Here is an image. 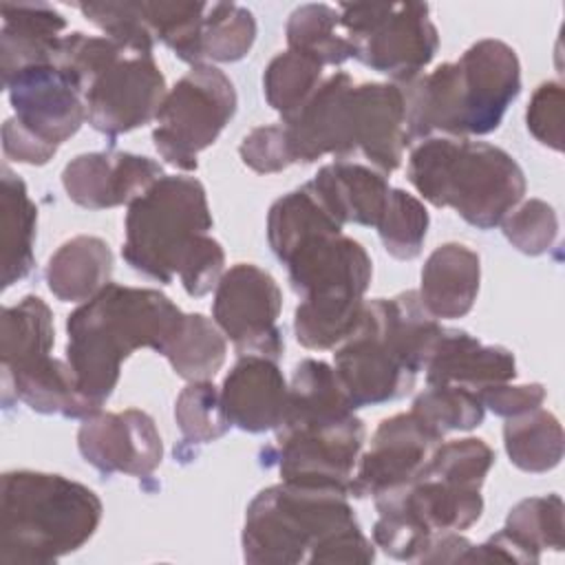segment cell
Returning <instances> with one entry per match:
<instances>
[{
  "label": "cell",
  "mask_w": 565,
  "mask_h": 565,
  "mask_svg": "<svg viewBox=\"0 0 565 565\" xmlns=\"http://www.w3.org/2000/svg\"><path fill=\"white\" fill-rule=\"evenodd\" d=\"M307 185L342 227L347 223L377 227L391 194L386 174L353 159L322 166Z\"/></svg>",
  "instance_id": "cell-22"
},
{
  "label": "cell",
  "mask_w": 565,
  "mask_h": 565,
  "mask_svg": "<svg viewBox=\"0 0 565 565\" xmlns=\"http://www.w3.org/2000/svg\"><path fill=\"white\" fill-rule=\"evenodd\" d=\"M287 46L313 57L322 66H340L353 57L351 44L342 33L338 7L300 4L287 20Z\"/></svg>",
  "instance_id": "cell-31"
},
{
  "label": "cell",
  "mask_w": 565,
  "mask_h": 565,
  "mask_svg": "<svg viewBox=\"0 0 565 565\" xmlns=\"http://www.w3.org/2000/svg\"><path fill=\"white\" fill-rule=\"evenodd\" d=\"M227 353L225 335L203 313H185L183 327L163 355L174 373L188 382L212 380Z\"/></svg>",
  "instance_id": "cell-33"
},
{
  "label": "cell",
  "mask_w": 565,
  "mask_h": 565,
  "mask_svg": "<svg viewBox=\"0 0 565 565\" xmlns=\"http://www.w3.org/2000/svg\"><path fill=\"white\" fill-rule=\"evenodd\" d=\"M161 177V163L150 157L99 150L71 159L62 170V185L75 205L108 210L130 205Z\"/></svg>",
  "instance_id": "cell-17"
},
{
  "label": "cell",
  "mask_w": 565,
  "mask_h": 565,
  "mask_svg": "<svg viewBox=\"0 0 565 565\" xmlns=\"http://www.w3.org/2000/svg\"><path fill=\"white\" fill-rule=\"evenodd\" d=\"M430 216L424 203L406 190L391 188L386 210L377 223L384 249L397 260H413L422 254Z\"/></svg>",
  "instance_id": "cell-37"
},
{
  "label": "cell",
  "mask_w": 565,
  "mask_h": 565,
  "mask_svg": "<svg viewBox=\"0 0 565 565\" xmlns=\"http://www.w3.org/2000/svg\"><path fill=\"white\" fill-rule=\"evenodd\" d=\"M205 2H141L143 18L154 35L179 60L196 66L201 64V29Z\"/></svg>",
  "instance_id": "cell-36"
},
{
  "label": "cell",
  "mask_w": 565,
  "mask_h": 565,
  "mask_svg": "<svg viewBox=\"0 0 565 565\" xmlns=\"http://www.w3.org/2000/svg\"><path fill=\"white\" fill-rule=\"evenodd\" d=\"M349 135L353 157L362 154L375 170L391 174L402 166L406 137L404 93L395 82L353 84L349 95Z\"/></svg>",
  "instance_id": "cell-18"
},
{
  "label": "cell",
  "mask_w": 565,
  "mask_h": 565,
  "mask_svg": "<svg viewBox=\"0 0 565 565\" xmlns=\"http://www.w3.org/2000/svg\"><path fill=\"white\" fill-rule=\"evenodd\" d=\"M479 280V254L463 243H444L426 258L417 296L435 320H455L472 309Z\"/></svg>",
  "instance_id": "cell-23"
},
{
  "label": "cell",
  "mask_w": 565,
  "mask_h": 565,
  "mask_svg": "<svg viewBox=\"0 0 565 565\" xmlns=\"http://www.w3.org/2000/svg\"><path fill=\"white\" fill-rule=\"evenodd\" d=\"M166 77L152 55L124 51L84 88L86 121L106 137L130 132L157 119Z\"/></svg>",
  "instance_id": "cell-13"
},
{
  "label": "cell",
  "mask_w": 565,
  "mask_h": 565,
  "mask_svg": "<svg viewBox=\"0 0 565 565\" xmlns=\"http://www.w3.org/2000/svg\"><path fill=\"white\" fill-rule=\"evenodd\" d=\"M234 113L232 79L214 64H196L166 93L154 119L152 143L166 163L194 172L199 154L218 139Z\"/></svg>",
  "instance_id": "cell-10"
},
{
  "label": "cell",
  "mask_w": 565,
  "mask_h": 565,
  "mask_svg": "<svg viewBox=\"0 0 565 565\" xmlns=\"http://www.w3.org/2000/svg\"><path fill=\"white\" fill-rule=\"evenodd\" d=\"M102 499L55 472L9 470L0 486V563L51 565L99 527Z\"/></svg>",
  "instance_id": "cell-7"
},
{
  "label": "cell",
  "mask_w": 565,
  "mask_h": 565,
  "mask_svg": "<svg viewBox=\"0 0 565 565\" xmlns=\"http://www.w3.org/2000/svg\"><path fill=\"white\" fill-rule=\"evenodd\" d=\"M280 309L282 291L276 278L258 265L236 263L214 287L212 320L238 355L280 360L285 351L282 331L276 324Z\"/></svg>",
  "instance_id": "cell-12"
},
{
  "label": "cell",
  "mask_w": 565,
  "mask_h": 565,
  "mask_svg": "<svg viewBox=\"0 0 565 565\" xmlns=\"http://www.w3.org/2000/svg\"><path fill=\"white\" fill-rule=\"evenodd\" d=\"M353 77L335 71L322 79L309 102L287 121L289 150L294 163H313L327 154L351 159L349 150V90Z\"/></svg>",
  "instance_id": "cell-19"
},
{
  "label": "cell",
  "mask_w": 565,
  "mask_h": 565,
  "mask_svg": "<svg viewBox=\"0 0 565 565\" xmlns=\"http://www.w3.org/2000/svg\"><path fill=\"white\" fill-rule=\"evenodd\" d=\"M481 404L499 417H516L539 408L545 402V388L539 382L532 384H492L479 391Z\"/></svg>",
  "instance_id": "cell-44"
},
{
  "label": "cell",
  "mask_w": 565,
  "mask_h": 565,
  "mask_svg": "<svg viewBox=\"0 0 565 565\" xmlns=\"http://www.w3.org/2000/svg\"><path fill=\"white\" fill-rule=\"evenodd\" d=\"M267 241L300 296L294 313L296 340L311 351L335 349L364 307L371 256L342 232L307 183L271 203Z\"/></svg>",
  "instance_id": "cell-1"
},
{
  "label": "cell",
  "mask_w": 565,
  "mask_h": 565,
  "mask_svg": "<svg viewBox=\"0 0 565 565\" xmlns=\"http://www.w3.org/2000/svg\"><path fill=\"white\" fill-rule=\"evenodd\" d=\"M55 327L51 307L40 296H24L2 309L0 318V362L2 371L26 366L51 355Z\"/></svg>",
  "instance_id": "cell-28"
},
{
  "label": "cell",
  "mask_w": 565,
  "mask_h": 565,
  "mask_svg": "<svg viewBox=\"0 0 565 565\" xmlns=\"http://www.w3.org/2000/svg\"><path fill=\"white\" fill-rule=\"evenodd\" d=\"M2 82L35 64H51L66 18L46 2H2Z\"/></svg>",
  "instance_id": "cell-24"
},
{
  "label": "cell",
  "mask_w": 565,
  "mask_h": 565,
  "mask_svg": "<svg viewBox=\"0 0 565 565\" xmlns=\"http://www.w3.org/2000/svg\"><path fill=\"white\" fill-rule=\"evenodd\" d=\"M256 40L254 13L234 2H212L203 15L201 64L212 62H238L243 60Z\"/></svg>",
  "instance_id": "cell-35"
},
{
  "label": "cell",
  "mask_w": 565,
  "mask_h": 565,
  "mask_svg": "<svg viewBox=\"0 0 565 565\" xmlns=\"http://www.w3.org/2000/svg\"><path fill=\"white\" fill-rule=\"evenodd\" d=\"M238 154L243 163L258 174H274L294 166L287 130L282 124H269L249 130L238 146Z\"/></svg>",
  "instance_id": "cell-42"
},
{
  "label": "cell",
  "mask_w": 565,
  "mask_h": 565,
  "mask_svg": "<svg viewBox=\"0 0 565 565\" xmlns=\"http://www.w3.org/2000/svg\"><path fill=\"white\" fill-rule=\"evenodd\" d=\"M243 558L254 565L375 561L349 494L280 481L260 490L245 512Z\"/></svg>",
  "instance_id": "cell-4"
},
{
  "label": "cell",
  "mask_w": 565,
  "mask_h": 565,
  "mask_svg": "<svg viewBox=\"0 0 565 565\" xmlns=\"http://www.w3.org/2000/svg\"><path fill=\"white\" fill-rule=\"evenodd\" d=\"M77 448L86 463L102 475L150 477L163 459L161 435L154 419L139 411L95 413L82 419L77 430Z\"/></svg>",
  "instance_id": "cell-16"
},
{
  "label": "cell",
  "mask_w": 565,
  "mask_h": 565,
  "mask_svg": "<svg viewBox=\"0 0 565 565\" xmlns=\"http://www.w3.org/2000/svg\"><path fill=\"white\" fill-rule=\"evenodd\" d=\"M439 433L470 430L483 422L486 406L477 391L457 384L426 386L413 402V408Z\"/></svg>",
  "instance_id": "cell-39"
},
{
  "label": "cell",
  "mask_w": 565,
  "mask_h": 565,
  "mask_svg": "<svg viewBox=\"0 0 565 565\" xmlns=\"http://www.w3.org/2000/svg\"><path fill=\"white\" fill-rule=\"evenodd\" d=\"M353 411L355 406L342 388L335 369L322 360L305 358L294 369L287 391V408L280 426L338 417Z\"/></svg>",
  "instance_id": "cell-29"
},
{
  "label": "cell",
  "mask_w": 565,
  "mask_h": 565,
  "mask_svg": "<svg viewBox=\"0 0 565 565\" xmlns=\"http://www.w3.org/2000/svg\"><path fill=\"white\" fill-rule=\"evenodd\" d=\"M174 422L183 441L192 446L221 439L230 428V419L221 404V391L210 380L190 382L174 402Z\"/></svg>",
  "instance_id": "cell-38"
},
{
  "label": "cell",
  "mask_w": 565,
  "mask_h": 565,
  "mask_svg": "<svg viewBox=\"0 0 565 565\" xmlns=\"http://www.w3.org/2000/svg\"><path fill=\"white\" fill-rule=\"evenodd\" d=\"M408 143L426 137H479L499 128L521 93V64L501 40L475 42L457 62L399 84Z\"/></svg>",
  "instance_id": "cell-5"
},
{
  "label": "cell",
  "mask_w": 565,
  "mask_h": 565,
  "mask_svg": "<svg viewBox=\"0 0 565 565\" xmlns=\"http://www.w3.org/2000/svg\"><path fill=\"white\" fill-rule=\"evenodd\" d=\"M88 22L99 26L106 38L132 53L152 55L154 35L143 18L141 2H77Z\"/></svg>",
  "instance_id": "cell-40"
},
{
  "label": "cell",
  "mask_w": 565,
  "mask_h": 565,
  "mask_svg": "<svg viewBox=\"0 0 565 565\" xmlns=\"http://www.w3.org/2000/svg\"><path fill=\"white\" fill-rule=\"evenodd\" d=\"M503 444L510 461L525 472H547L563 459L561 422L554 413L541 406L508 417L503 426Z\"/></svg>",
  "instance_id": "cell-30"
},
{
  "label": "cell",
  "mask_w": 565,
  "mask_h": 565,
  "mask_svg": "<svg viewBox=\"0 0 565 565\" xmlns=\"http://www.w3.org/2000/svg\"><path fill=\"white\" fill-rule=\"evenodd\" d=\"M2 287L9 289L24 280L33 265V243L38 227V207L29 196L26 183L4 163L2 166Z\"/></svg>",
  "instance_id": "cell-27"
},
{
  "label": "cell",
  "mask_w": 565,
  "mask_h": 565,
  "mask_svg": "<svg viewBox=\"0 0 565 565\" xmlns=\"http://www.w3.org/2000/svg\"><path fill=\"white\" fill-rule=\"evenodd\" d=\"M406 174L430 205L452 207L479 230L499 225L525 194V174L514 157L468 137L433 135L417 141Z\"/></svg>",
  "instance_id": "cell-8"
},
{
  "label": "cell",
  "mask_w": 565,
  "mask_h": 565,
  "mask_svg": "<svg viewBox=\"0 0 565 565\" xmlns=\"http://www.w3.org/2000/svg\"><path fill=\"white\" fill-rule=\"evenodd\" d=\"M185 313L161 291L108 282L66 318V362L82 395L102 411L113 395L121 364L137 349L161 355L183 327Z\"/></svg>",
  "instance_id": "cell-3"
},
{
  "label": "cell",
  "mask_w": 565,
  "mask_h": 565,
  "mask_svg": "<svg viewBox=\"0 0 565 565\" xmlns=\"http://www.w3.org/2000/svg\"><path fill=\"white\" fill-rule=\"evenodd\" d=\"M441 441L444 433L415 411L382 419L373 433L371 448L360 455L349 497H377L408 486L419 477Z\"/></svg>",
  "instance_id": "cell-15"
},
{
  "label": "cell",
  "mask_w": 565,
  "mask_h": 565,
  "mask_svg": "<svg viewBox=\"0 0 565 565\" xmlns=\"http://www.w3.org/2000/svg\"><path fill=\"white\" fill-rule=\"evenodd\" d=\"M525 121L539 143L556 152L563 150V86L558 82H543L532 93Z\"/></svg>",
  "instance_id": "cell-43"
},
{
  "label": "cell",
  "mask_w": 565,
  "mask_h": 565,
  "mask_svg": "<svg viewBox=\"0 0 565 565\" xmlns=\"http://www.w3.org/2000/svg\"><path fill=\"white\" fill-rule=\"evenodd\" d=\"M503 236L523 254L541 256L550 252L558 238V216L554 207L541 199L519 203L503 221Z\"/></svg>",
  "instance_id": "cell-41"
},
{
  "label": "cell",
  "mask_w": 565,
  "mask_h": 565,
  "mask_svg": "<svg viewBox=\"0 0 565 565\" xmlns=\"http://www.w3.org/2000/svg\"><path fill=\"white\" fill-rule=\"evenodd\" d=\"M340 26L353 57L404 84L422 75L439 49V35L422 2L340 4Z\"/></svg>",
  "instance_id": "cell-9"
},
{
  "label": "cell",
  "mask_w": 565,
  "mask_h": 565,
  "mask_svg": "<svg viewBox=\"0 0 565 565\" xmlns=\"http://www.w3.org/2000/svg\"><path fill=\"white\" fill-rule=\"evenodd\" d=\"M274 433L282 481L349 494L366 439L364 422L355 413L282 424Z\"/></svg>",
  "instance_id": "cell-11"
},
{
  "label": "cell",
  "mask_w": 565,
  "mask_h": 565,
  "mask_svg": "<svg viewBox=\"0 0 565 565\" xmlns=\"http://www.w3.org/2000/svg\"><path fill=\"white\" fill-rule=\"evenodd\" d=\"M113 252L106 241L88 234L68 238L46 265V285L62 302H86L110 282Z\"/></svg>",
  "instance_id": "cell-26"
},
{
  "label": "cell",
  "mask_w": 565,
  "mask_h": 565,
  "mask_svg": "<svg viewBox=\"0 0 565 565\" xmlns=\"http://www.w3.org/2000/svg\"><path fill=\"white\" fill-rule=\"evenodd\" d=\"M426 384H457L481 391L516 377V360L510 349L483 344L461 329H441L424 366Z\"/></svg>",
  "instance_id": "cell-21"
},
{
  "label": "cell",
  "mask_w": 565,
  "mask_h": 565,
  "mask_svg": "<svg viewBox=\"0 0 565 565\" xmlns=\"http://www.w3.org/2000/svg\"><path fill=\"white\" fill-rule=\"evenodd\" d=\"M503 532L521 550L525 563H539L543 550H563V499L558 494L519 501L505 519Z\"/></svg>",
  "instance_id": "cell-32"
},
{
  "label": "cell",
  "mask_w": 565,
  "mask_h": 565,
  "mask_svg": "<svg viewBox=\"0 0 565 565\" xmlns=\"http://www.w3.org/2000/svg\"><path fill=\"white\" fill-rule=\"evenodd\" d=\"M2 382L4 393L13 391L20 402L42 415L86 419L99 413L82 395L71 364L51 355L20 369L2 371Z\"/></svg>",
  "instance_id": "cell-25"
},
{
  "label": "cell",
  "mask_w": 565,
  "mask_h": 565,
  "mask_svg": "<svg viewBox=\"0 0 565 565\" xmlns=\"http://www.w3.org/2000/svg\"><path fill=\"white\" fill-rule=\"evenodd\" d=\"M322 64L298 51H282L263 73V93L267 104L282 121L291 119L322 84Z\"/></svg>",
  "instance_id": "cell-34"
},
{
  "label": "cell",
  "mask_w": 565,
  "mask_h": 565,
  "mask_svg": "<svg viewBox=\"0 0 565 565\" xmlns=\"http://www.w3.org/2000/svg\"><path fill=\"white\" fill-rule=\"evenodd\" d=\"M13 117L9 121L51 154L86 121L79 86L55 64H35L2 82Z\"/></svg>",
  "instance_id": "cell-14"
},
{
  "label": "cell",
  "mask_w": 565,
  "mask_h": 565,
  "mask_svg": "<svg viewBox=\"0 0 565 565\" xmlns=\"http://www.w3.org/2000/svg\"><path fill=\"white\" fill-rule=\"evenodd\" d=\"M214 221L205 188L194 177L163 174L137 196L124 221V260L146 278L201 298L223 276L225 252L210 234Z\"/></svg>",
  "instance_id": "cell-2"
},
{
  "label": "cell",
  "mask_w": 565,
  "mask_h": 565,
  "mask_svg": "<svg viewBox=\"0 0 565 565\" xmlns=\"http://www.w3.org/2000/svg\"><path fill=\"white\" fill-rule=\"evenodd\" d=\"M289 384L278 360L238 355L223 380L221 404L232 426L245 433L276 430L285 417Z\"/></svg>",
  "instance_id": "cell-20"
},
{
  "label": "cell",
  "mask_w": 565,
  "mask_h": 565,
  "mask_svg": "<svg viewBox=\"0 0 565 565\" xmlns=\"http://www.w3.org/2000/svg\"><path fill=\"white\" fill-rule=\"evenodd\" d=\"M417 291L364 300L351 333L335 347L333 369L355 408L404 397L441 333Z\"/></svg>",
  "instance_id": "cell-6"
}]
</instances>
